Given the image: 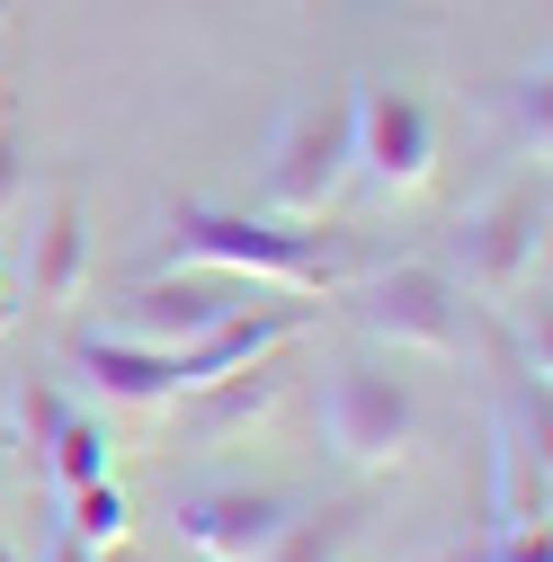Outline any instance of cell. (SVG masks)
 Here are the masks:
<instances>
[{
    "mask_svg": "<svg viewBox=\"0 0 553 562\" xmlns=\"http://www.w3.org/2000/svg\"><path fill=\"white\" fill-rule=\"evenodd\" d=\"M170 259L179 268H224L241 286H286V295H339L358 277V250L339 233H304L286 215H233V205L179 196L170 205Z\"/></svg>",
    "mask_w": 553,
    "mask_h": 562,
    "instance_id": "cell-1",
    "label": "cell"
},
{
    "mask_svg": "<svg viewBox=\"0 0 553 562\" xmlns=\"http://www.w3.org/2000/svg\"><path fill=\"white\" fill-rule=\"evenodd\" d=\"M339 179H349V99L321 90V99L286 108V125H276V144H268V215L321 224Z\"/></svg>",
    "mask_w": 553,
    "mask_h": 562,
    "instance_id": "cell-5",
    "label": "cell"
},
{
    "mask_svg": "<svg viewBox=\"0 0 553 562\" xmlns=\"http://www.w3.org/2000/svg\"><path fill=\"white\" fill-rule=\"evenodd\" d=\"M54 518L72 527L90 553H108V544H125L134 501H125V491H116V473H108V482H81V491H54Z\"/></svg>",
    "mask_w": 553,
    "mask_h": 562,
    "instance_id": "cell-14",
    "label": "cell"
},
{
    "mask_svg": "<svg viewBox=\"0 0 553 562\" xmlns=\"http://www.w3.org/2000/svg\"><path fill=\"white\" fill-rule=\"evenodd\" d=\"M0 562H27V553H10V544H0Z\"/></svg>",
    "mask_w": 553,
    "mask_h": 562,
    "instance_id": "cell-23",
    "label": "cell"
},
{
    "mask_svg": "<svg viewBox=\"0 0 553 562\" xmlns=\"http://www.w3.org/2000/svg\"><path fill=\"white\" fill-rule=\"evenodd\" d=\"M81 277H90V224H81V188H54L45 196V224H36V250H27V277H19V295L36 313H63L81 295Z\"/></svg>",
    "mask_w": 553,
    "mask_h": 562,
    "instance_id": "cell-10",
    "label": "cell"
},
{
    "mask_svg": "<svg viewBox=\"0 0 553 562\" xmlns=\"http://www.w3.org/2000/svg\"><path fill=\"white\" fill-rule=\"evenodd\" d=\"M10 411H19V456L45 464V447H54V429H63V411H72V402H63V384H54V375H27V384L10 393Z\"/></svg>",
    "mask_w": 553,
    "mask_h": 562,
    "instance_id": "cell-15",
    "label": "cell"
},
{
    "mask_svg": "<svg viewBox=\"0 0 553 562\" xmlns=\"http://www.w3.org/2000/svg\"><path fill=\"white\" fill-rule=\"evenodd\" d=\"M27 205V144H19V116L0 108V215Z\"/></svg>",
    "mask_w": 553,
    "mask_h": 562,
    "instance_id": "cell-18",
    "label": "cell"
},
{
    "mask_svg": "<svg viewBox=\"0 0 553 562\" xmlns=\"http://www.w3.org/2000/svg\"><path fill=\"white\" fill-rule=\"evenodd\" d=\"M339 304H349V322L375 348H393V358H402V348H410V358H464V339H473L464 286H455L438 259H393L375 277H349Z\"/></svg>",
    "mask_w": 553,
    "mask_h": 562,
    "instance_id": "cell-2",
    "label": "cell"
},
{
    "mask_svg": "<svg viewBox=\"0 0 553 562\" xmlns=\"http://www.w3.org/2000/svg\"><path fill=\"white\" fill-rule=\"evenodd\" d=\"M90 562H144V553H134V544H108V553H90Z\"/></svg>",
    "mask_w": 553,
    "mask_h": 562,
    "instance_id": "cell-20",
    "label": "cell"
},
{
    "mask_svg": "<svg viewBox=\"0 0 553 562\" xmlns=\"http://www.w3.org/2000/svg\"><path fill=\"white\" fill-rule=\"evenodd\" d=\"M45 562H90V544H81L72 527H63V518H54V527H45Z\"/></svg>",
    "mask_w": 553,
    "mask_h": 562,
    "instance_id": "cell-19",
    "label": "cell"
},
{
    "mask_svg": "<svg viewBox=\"0 0 553 562\" xmlns=\"http://www.w3.org/2000/svg\"><path fill=\"white\" fill-rule=\"evenodd\" d=\"M304 501H286V491H250V482H205V491H179L170 501V527L188 553L205 562H268V544L286 536Z\"/></svg>",
    "mask_w": 553,
    "mask_h": 562,
    "instance_id": "cell-7",
    "label": "cell"
},
{
    "mask_svg": "<svg viewBox=\"0 0 553 562\" xmlns=\"http://www.w3.org/2000/svg\"><path fill=\"white\" fill-rule=\"evenodd\" d=\"M455 562H553V544H544V527H492V544H473Z\"/></svg>",
    "mask_w": 553,
    "mask_h": 562,
    "instance_id": "cell-17",
    "label": "cell"
},
{
    "mask_svg": "<svg viewBox=\"0 0 553 562\" xmlns=\"http://www.w3.org/2000/svg\"><path fill=\"white\" fill-rule=\"evenodd\" d=\"M72 375L90 393H108L116 411H170L179 402L170 348H144V339H125V330H81L72 339Z\"/></svg>",
    "mask_w": 553,
    "mask_h": 562,
    "instance_id": "cell-9",
    "label": "cell"
},
{
    "mask_svg": "<svg viewBox=\"0 0 553 562\" xmlns=\"http://www.w3.org/2000/svg\"><path fill=\"white\" fill-rule=\"evenodd\" d=\"M0 501H10V438H0Z\"/></svg>",
    "mask_w": 553,
    "mask_h": 562,
    "instance_id": "cell-22",
    "label": "cell"
},
{
    "mask_svg": "<svg viewBox=\"0 0 553 562\" xmlns=\"http://www.w3.org/2000/svg\"><path fill=\"white\" fill-rule=\"evenodd\" d=\"M276 402H286V367L259 358V367H241V375H215V384L179 393V438H188V447H224L233 429L268 419Z\"/></svg>",
    "mask_w": 553,
    "mask_h": 562,
    "instance_id": "cell-11",
    "label": "cell"
},
{
    "mask_svg": "<svg viewBox=\"0 0 553 562\" xmlns=\"http://www.w3.org/2000/svg\"><path fill=\"white\" fill-rule=\"evenodd\" d=\"M250 304V286L241 277H224V268H188V277H144V286H125L116 295V330L125 339H144V348H196L215 322H233Z\"/></svg>",
    "mask_w": 553,
    "mask_h": 562,
    "instance_id": "cell-8",
    "label": "cell"
},
{
    "mask_svg": "<svg viewBox=\"0 0 553 562\" xmlns=\"http://www.w3.org/2000/svg\"><path fill=\"white\" fill-rule=\"evenodd\" d=\"M535 259H544V196L518 179V188H500L492 205H473V215L455 224V241H447V277L464 295H482V304H509V295H527V277H535Z\"/></svg>",
    "mask_w": 553,
    "mask_h": 562,
    "instance_id": "cell-4",
    "label": "cell"
},
{
    "mask_svg": "<svg viewBox=\"0 0 553 562\" xmlns=\"http://www.w3.org/2000/svg\"><path fill=\"white\" fill-rule=\"evenodd\" d=\"M349 170L375 196H420L438 179V116L420 90H358L349 99Z\"/></svg>",
    "mask_w": 553,
    "mask_h": 562,
    "instance_id": "cell-6",
    "label": "cell"
},
{
    "mask_svg": "<svg viewBox=\"0 0 553 562\" xmlns=\"http://www.w3.org/2000/svg\"><path fill=\"white\" fill-rule=\"evenodd\" d=\"M321 438L358 473L410 464V447H420V393H410V375H393L384 358H339L321 375Z\"/></svg>",
    "mask_w": 553,
    "mask_h": 562,
    "instance_id": "cell-3",
    "label": "cell"
},
{
    "mask_svg": "<svg viewBox=\"0 0 553 562\" xmlns=\"http://www.w3.org/2000/svg\"><path fill=\"white\" fill-rule=\"evenodd\" d=\"M358 536H366V501H313V509L286 518V536L268 544V562H339Z\"/></svg>",
    "mask_w": 553,
    "mask_h": 562,
    "instance_id": "cell-12",
    "label": "cell"
},
{
    "mask_svg": "<svg viewBox=\"0 0 553 562\" xmlns=\"http://www.w3.org/2000/svg\"><path fill=\"white\" fill-rule=\"evenodd\" d=\"M108 464H116L108 419H90V411H63V429H54L45 464H36V482H45V491H81V482H108Z\"/></svg>",
    "mask_w": 553,
    "mask_h": 562,
    "instance_id": "cell-13",
    "label": "cell"
},
{
    "mask_svg": "<svg viewBox=\"0 0 553 562\" xmlns=\"http://www.w3.org/2000/svg\"><path fill=\"white\" fill-rule=\"evenodd\" d=\"M492 99H500V116H509V144H518L527 161H544V134H553V125H544V72H527V81H500Z\"/></svg>",
    "mask_w": 553,
    "mask_h": 562,
    "instance_id": "cell-16",
    "label": "cell"
},
{
    "mask_svg": "<svg viewBox=\"0 0 553 562\" xmlns=\"http://www.w3.org/2000/svg\"><path fill=\"white\" fill-rule=\"evenodd\" d=\"M10 313H19V304H10V259H0V322H10Z\"/></svg>",
    "mask_w": 553,
    "mask_h": 562,
    "instance_id": "cell-21",
    "label": "cell"
}]
</instances>
